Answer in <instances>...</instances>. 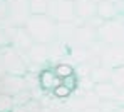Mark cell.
I'll return each instance as SVG.
<instances>
[{
	"label": "cell",
	"instance_id": "obj_29",
	"mask_svg": "<svg viewBox=\"0 0 124 112\" xmlns=\"http://www.w3.org/2000/svg\"><path fill=\"white\" fill-rule=\"evenodd\" d=\"M7 72H5V67H3V60H2V54H0V79L5 75Z\"/></svg>",
	"mask_w": 124,
	"mask_h": 112
},
{
	"label": "cell",
	"instance_id": "obj_16",
	"mask_svg": "<svg viewBox=\"0 0 124 112\" xmlns=\"http://www.w3.org/2000/svg\"><path fill=\"white\" fill-rule=\"evenodd\" d=\"M69 59L76 65V64H82V62L91 60L92 55H91L89 47H70L69 49Z\"/></svg>",
	"mask_w": 124,
	"mask_h": 112
},
{
	"label": "cell",
	"instance_id": "obj_9",
	"mask_svg": "<svg viewBox=\"0 0 124 112\" xmlns=\"http://www.w3.org/2000/svg\"><path fill=\"white\" fill-rule=\"evenodd\" d=\"M27 89L25 79L22 75H12V74H5L0 79V94H8V95H15L20 90Z\"/></svg>",
	"mask_w": 124,
	"mask_h": 112
},
{
	"label": "cell",
	"instance_id": "obj_27",
	"mask_svg": "<svg viewBox=\"0 0 124 112\" xmlns=\"http://www.w3.org/2000/svg\"><path fill=\"white\" fill-rule=\"evenodd\" d=\"M62 84L67 85L70 90H76L77 89V75L72 74V75H69V77H64V79H62Z\"/></svg>",
	"mask_w": 124,
	"mask_h": 112
},
{
	"label": "cell",
	"instance_id": "obj_25",
	"mask_svg": "<svg viewBox=\"0 0 124 112\" xmlns=\"http://www.w3.org/2000/svg\"><path fill=\"white\" fill-rule=\"evenodd\" d=\"M70 92H72V90L69 89L67 85H64L62 82H61V84H59V85H57L54 90H52L54 97H57V99H67V97L70 95Z\"/></svg>",
	"mask_w": 124,
	"mask_h": 112
},
{
	"label": "cell",
	"instance_id": "obj_15",
	"mask_svg": "<svg viewBox=\"0 0 124 112\" xmlns=\"http://www.w3.org/2000/svg\"><path fill=\"white\" fill-rule=\"evenodd\" d=\"M97 15L102 20H112V19H117L119 10L116 7V3H112L109 0H101V2H97Z\"/></svg>",
	"mask_w": 124,
	"mask_h": 112
},
{
	"label": "cell",
	"instance_id": "obj_32",
	"mask_svg": "<svg viewBox=\"0 0 124 112\" xmlns=\"http://www.w3.org/2000/svg\"><path fill=\"white\" fill-rule=\"evenodd\" d=\"M55 112H70V111H69V109L65 107V109H59V111H55Z\"/></svg>",
	"mask_w": 124,
	"mask_h": 112
},
{
	"label": "cell",
	"instance_id": "obj_14",
	"mask_svg": "<svg viewBox=\"0 0 124 112\" xmlns=\"http://www.w3.org/2000/svg\"><path fill=\"white\" fill-rule=\"evenodd\" d=\"M94 92L96 95L101 99V100H109V99H116L117 95V87L109 80V82H99V84H94Z\"/></svg>",
	"mask_w": 124,
	"mask_h": 112
},
{
	"label": "cell",
	"instance_id": "obj_20",
	"mask_svg": "<svg viewBox=\"0 0 124 112\" xmlns=\"http://www.w3.org/2000/svg\"><path fill=\"white\" fill-rule=\"evenodd\" d=\"M29 5H30V12L32 14H47V5H49V0H29Z\"/></svg>",
	"mask_w": 124,
	"mask_h": 112
},
{
	"label": "cell",
	"instance_id": "obj_10",
	"mask_svg": "<svg viewBox=\"0 0 124 112\" xmlns=\"http://www.w3.org/2000/svg\"><path fill=\"white\" fill-rule=\"evenodd\" d=\"M49 52H50V45L34 42L30 50L27 52V65L29 64H37V65L47 64L49 62Z\"/></svg>",
	"mask_w": 124,
	"mask_h": 112
},
{
	"label": "cell",
	"instance_id": "obj_28",
	"mask_svg": "<svg viewBox=\"0 0 124 112\" xmlns=\"http://www.w3.org/2000/svg\"><path fill=\"white\" fill-rule=\"evenodd\" d=\"M116 100L119 102V105L124 107V87L123 89H117V95H116Z\"/></svg>",
	"mask_w": 124,
	"mask_h": 112
},
{
	"label": "cell",
	"instance_id": "obj_13",
	"mask_svg": "<svg viewBox=\"0 0 124 112\" xmlns=\"http://www.w3.org/2000/svg\"><path fill=\"white\" fill-rule=\"evenodd\" d=\"M62 82L61 77H57V74L54 72V69H45V70H40L39 74V84L44 90H54L59 84Z\"/></svg>",
	"mask_w": 124,
	"mask_h": 112
},
{
	"label": "cell",
	"instance_id": "obj_18",
	"mask_svg": "<svg viewBox=\"0 0 124 112\" xmlns=\"http://www.w3.org/2000/svg\"><path fill=\"white\" fill-rule=\"evenodd\" d=\"M14 30H15L14 25H0V49L8 47V45L12 44Z\"/></svg>",
	"mask_w": 124,
	"mask_h": 112
},
{
	"label": "cell",
	"instance_id": "obj_3",
	"mask_svg": "<svg viewBox=\"0 0 124 112\" xmlns=\"http://www.w3.org/2000/svg\"><path fill=\"white\" fill-rule=\"evenodd\" d=\"M0 54H2L3 67H5V72H7V74L22 75V77L27 74V62H25V59L22 57L12 45L0 49Z\"/></svg>",
	"mask_w": 124,
	"mask_h": 112
},
{
	"label": "cell",
	"instance_id": "obj_35",
	"mask_svg": "<svg viewBox=\"0 0 124 112\" xmlns=\"http://www.w3.org/2000/svg\"><path fill=\"white\" fill-rule=\"evenodd\" d=\"M117 112H123V111H121V109H119V111H117Z\"/></svg>",
	"mask_w": 124,
	"mask_h": 112
},
{
	"label": "cell",
	"instance_id": "obj_5",
	"mask_svg": "<svg viewBox=\"0 0 124 112\" xmlns=\"http://www.w3.org/2000/svg\"><path fill=\"white\" fill-rule=\"evenodd\" d=\"M8 3V19L7 25L14 27H23L29 17L32 15L29 0H7Z\"/></svg>",
	"mask_w": 124,
	"mask_h": 112
},
{
	"label": "cell",
	"instance_id": "obj_4",
	"mask_svg": "<svg viewBox=\"0 0 124 112\" xmlns=\"http://www.w3.org/2000/svg\"><path fill=\"white\" fill-rule=\"evenodd\" d=\"M47 15L55 22H70L76 17V7L72 0H49Z\"/></svg>",
	"mask_w": 124,
	"mask_h": 112
},
{
	"label": "cell",
	"instance_id": "obj_6",
	"mask_svg": "<svg viewBox=\"0 0 124 112\" xmlns=\"http://www.w3.org/2000/svg\"><path fill=\"white\" fill-rule=\"evenodd\" d=\"M101 64L111 69L124 65V44L106 45L102 54H101Z\"/></svg>",
	"mask_w": 124,
	"mask_h": 112
},
{
	"label": "cell",
	"instance_id": "obj_22",
	"mask_svg": "<svg viewBox=\"0 0 124 112\" xmlns=\"http://www.w3.org/2000/svg\"><path fill=\"white\" fill-rule=\"evenodd\" d=\"M97 107L101 109V112H117L119 109H121V105H119V102H117L116 99H109V100H101Z\"/></svg>",
	"mask_w": 124,
	"mask_h": 112
},
{
	"label": "cell",
	"instance_id": "obj_30",
	"mask_svg": "<svg viewBox=\"0 0 124 112\" xmlns=\"http://www.w3.org/2000/svg\"><path fill=\"white\" fill-rule=\"evenodd\" d=\"M79 112H101V109L99 107H85V109H82Z\"/></svg>",
	"mask_w": 124,
	"mask_h": 112
},
{
	"label": "cell",
	"instance_id": "obj_23",
	"mask_svg": "<svg viewBox=\"0 0 124 112\" xmlns=\"http://www.w3.org/2000/svg\"><path fill=\"white\" fill-rule=\"evenodd\" d=\"M14 97L8 94H0V112H12Z\"/></svg>",
	"mask_w": 124,
	"mask_h": 112
},
{
	"label": "cell",
	"instance_id": "obj_26",
	"mask_svg": "<svg viewBox=\"0 0 124 112\" xmlns=\"http://www.w3.org/2000/svg\"><path fill=\"white\" fill-rule=\"evenodd\" d=\"M8 19V3L7 0H0V25H7Z\"/></svg>",
	"mask_w": 124,
	"mask_h": 112
},
{
	"label": "cell",
	"instance_id": "obj_19",
	"mask_svg": "<svg viewBox=\"0 0 124 112\" xmlns=\"http://www.w3.org/2000/svg\"><path fill=\"white\" fill-rule=\"evenodd\" d=\"M54 72L57 74V77H69V75H72L74 74V64L72 62H59V64H55L54 65Z\"/></svg>",
	"mask_w": 124,
	"mask_h": 112
},
{
	"label": "cell",
	"instance_id": "obj_8",
	"mask_svg": "<svg viewBox=\"0 0 124 112\" xmlns=\"http://www.w3.org/2000/svg\"><path fill=\"white\" fill-rule=\"evenodd\" d=\"M94 40H97V30L87 23H84L81 27H77L70 44H69V49L70 47H89Z\"/></svg>",
	"mask_w": 124,
	"mask_h": 112
},
{
	"label": "cell",
	"instance_id": "obj_24",
	"mask_svg": "<svg viewBox=\"0 0 124 112\" xmlns=\"http://www.w3.org/2000/svg\"><path fill=\"white\" fill-rule=\"evenodd\" d=\"M30 99H32L30 90H29V89H23V90H20L19 94H15V95H14V105H25Z\"/></svg>",
	"mask_w": 124,
	"mask_h": 112
},
{
	"label": "cell",
	"instance_id": "obj_7",
	"mask_svg": "<svg viewBox=\"0 0 124 112\" xmlns=\"http://www.w3.org/2000/svg\"><path fill=\"white\" fill-rule=\"evenodd\" d=\"M10 45L20 54L22 57L25 59V62H27V52L34 45V40H32V37H30V34L27 32L25 27H15L14 35H12V44Z\"/></svg>",
	"mask_w": 124,
	"mask_h": 112
},
{
	"label": "cell",
	"instance_id": "obj_34",
	"mask_svg": "<svg viewBox=\"0 0 124 112\" xmlns=\"http://www.w3.org/2000/svg\"><path fill=\"white\" fill-rule=\"evenodd\" d=\"M94 2H101V0H94Z\"/></svg>",
	"mask_w": 124,
	"mask_h": 112
},
{
	"label": "cell",
	"instance_id": "obj_33",
	"mask_svg": "<svg viewBox=\"0 0 124 112\" xmlns=\"http://www.w3.org/2000/svg\"><path fill=\"white\" fill-rule=\"evenodd\" d=\"M109 2H112V3H119V2H123V0H109Z\"/></svg>",
	"mask_w": 124,
	"mask_h": 112
},
{
	"label": "cell",
	"instance_id": "obj_17",
	"mask_svg": "<svg viewBox=\"0 0 124 112\" xmlns=\"http://www.w3.org/2000/svg\"><path fill=\"white\" fill-rule=\"evenodd\" d=\"M111 75H112V69L111 67H106V65H96L92 67L91 70V80L94 84H99V82H109L111 80Z\"/></svg>",
	"mask_w": 124,
	"mask_h": 112
},
{
	"label": "cell",
	"instance_id": "obj_1",
	"mask_svg": "<svg viewBox=\"0 0 124 112\" xmlns=\"http://www.w3.org/2000/svg\"><path fill=\"white\" fill-rule=\"evenodd\" d=\"M23 27L30 34L34 42L50 45L57 40V22L52 20L47 14H42V15L32 14Z\"/></svg>",
	"mask_w": 124,
	"mask_h": 112
},
{
	"label": "cell",
	"instance_id": "obj_11",
	"mask_svg": "<svg viewBox=\"0 0 124 112\" xmlns=\"http://www.w3.org/2000/svg\"><path fill=\"white\" fill-rule=\"evenodd\" d=\"M74 7H76V17L82 19L84 22L97 15V2L94 0H77L74 2Z\"/></svg>",
	"mask_w": 124,
	"mask_h": 112
},
{
	"label": "cell",
	"instance_id": "obj_2",
	"mask_svg": "<svg viewBox=\"0 0 124 112\" xmlns=\"http://www.w3.org/2000/svg\"><path fill=\"white\" fill-rule=\"evenodd\" d=\"M97 39L109 44H124V22L119 19L104 20V23L97 28Z\"/></svg>",
	"mask_w": 124,
	"mask_h": 112
},
{
	"label": "cell",
	"instance_id": "obj_21",
	"mask_svg": "<svg viewBox=\"0 0 124 112\" xmlns=\"http://www.w3.org/2000/svg\"><path fill=\"white\" fill-rule=\"evenodd\" d=\"M111 82H112V84H114L117 89H123V87H124V65L112 69Z\"/></svg>",
	"mask_w": 124,
	"mask_h": 112
},
{
	"label": "cell",
	"instance_id": "obj_36",
	"mask_svg": "<svg viewBox=\"0 0 124 112\" xmlns=\"http://www.w3.org/2000/svg\"><path fill=\"white\" fill-rule=\"evenodd\" d=\"M72 2H77V0H72Z\"/></svg>",
	"mask_w": 124,
	"mask_h": 112
},
{
	"label": "cell",
	"instance_id": "obj_31",
	"mask_svg": "<svg viewBox=\"0 0 124 112\" xmlns=\"http://www.w3.org/2000/svg\"><path fill=\"white\" fill-rule=\"evenodd\" d=\"M39 112H55V111H54V109H50L49 105H42V107H40V111H39Z\"/></svg>",
	"mask_w": 124,
	"mask_h": 112
},
{
	"label": "cell",
	"instance_id": "obj_12",
	"mask_svg": "<svg viewBox=\"0 0 124 112\" xmlns=\"http://www.w3.org/2000/svg\"><path fill=\"white\" fill-rule=\"evenodd\" d=\"M77 27L79 25L74 20H70V22H57V42H61V44L69 47L76 30H77Z\"/></svg>",
	"mask_w": 124,
	"mask_h": 112
}]
</instances>
